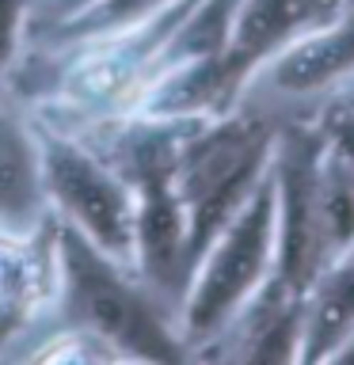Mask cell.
<instances>
[{"mask_svg":"<svg viewBox=\"0 0 354 365\" xmlns=\"http://www.w3.org/2000/svg\"><path fill=\"white\" fill-rule=\"evenodd\" d=\"M61 282L50 327H76L99 339L118 361H187L176 312L141 282V274L111 259L76 228L57 221Z\"/></svg>","mask_w":354,"mask_h":365,"instance_id":"1","label":"cell"},{"mask_svg":"<svg viewBox=\"0 0 354 365\" xmlns=\"http://www.w3.org/2000/svg\"><path fill=\"white\" fill-rule=\"evenodd\" d=\"M274 137L278 130H270L267 118L244 110L198 118L183 137L171 182H176L183 213H187L191 270L210 247V240L225 228V221L256 190L263 171L270 168Z\"/></svg>","mask_w":354,"mask_h":365,"instance_id":"2","label":"cell"},{"mask_svg":"<svg viewBox=\"0 0 354 365\" xmlns=\"http://www.w3.org/2000/svg\"><path fill=\"white\" fill-rule=\"evenodd\" d=\"M274 240H278V194H274V171L267 168L256 190L225 221L191 270L179 304V335L191 358L210 346L270 278Z\"/></svg>","mask_w":354,"mask_h":365,"instance_id":"3","label":"cell"},{"mask_svg":"<svg viewBox=\"0 0 354 365\" xmlns=\"http://www.w3.org/2000/svg\"><path fill=\"white\" fill-rule=\"evenodd\" d=\"M39 122V156H42V190L50 213L61 225L76 228L111 259L133 267V232L137 202L103 153H96L84 137L65 133L57 125Z\"/></svg>","mask_w":354,"mask_h":365,"instance_id":"4","label":"cell"},{"mask_svg":"<svg viewBox=\"0 0 354 365\" xmlns=\"http://www.w3.org/2000/svg\"><path fill=\"white\" fill-rule=\"evenodd\" d=\"M57 282L61 255L54 213L34 232L0 228V361H23L27 346L50 327Z\"/></svg>","mask_w":354,"mask_h":365,"instance_id":"5","label":"cell"},{"mask_svg":"<svg viewBox=\"0 0 354 365\" xmlns=\"http://www.w3.org/2000/svg\"><path fill=\"white\" fill-rule=\"evenodd\" d=\"M343 8L347 0H236L225 23L221 53H217V80L228 103L259 73L263 61L331 23Z\"/></svg>","mask_w":354,"mask_h":365,"instance_id":"6","label":"cell"},{"mask_svg":"<svg viewBox=\"0 0 354 365\" xmlns=\"http://www.w3.org/2000/svg\"><path fill=\"white\" fill-rule=\"evenodd\" d=\"M50 202L42 190L39 122L11 84H0V228L4 232H34Z\"/></svg>","mask_w":354,"mask_h":365,"instance_id":"7","label":"cell"},{"mask_svg":"<svg viewBox=\"0 0 354 365\" xmlns=\"http://www.w3.org/2000/svg\"><path fill=\"white\" fill-rule=\"evenodd\" d=\"M354 331V240L308 282L297 327V361H331Z\"/></svg>","mask_w":354,"mask_h":365,"instance_id":"8","label":"cell"},{"mask_svg":"<svg viewBox=\"0 0 354 365\" xmlns=\"http://www.w3.org/2000/svg\"><path fill=\"white\" fill-rule=\"evenodd\" d=\"M354 73V4H347L331 23L285 46L270 57L267 88L282 96H308Z\"/></svg>","mask_w":354,"mask_h":365,"instance_id":"9","label":"cell"},{"mask_svg":"<svg viewBox=\"0 0 354 365\" xmlns=\"http://www.w3.org/2000/svg\"><path fill=\"white\" fill-rule=\"evenodd\" d=\"M168 4H171V0H96V4H88L84 11H76L73 19L50 27L46 34H39V38L27 42V46H65V42L99 38V34L133 27V23L156 16V11L168 8ZM27 46H23V50H27Z\"/></svg>","mask_w":354,"mask_h":365,"instance_id":"10","label":"cell"},{"mask_svg":"<svg viewBox=\"0 0 354 365\" xmlns=\"http://www.w3.org/2000/svg\"><path fill=\"white\" fill-rule=\"evenodd\" d=\"M96 0H31V16H27V42H34L39 34H46L57 23L73 19L76 11H84ZM23 42V46H27Z\"/></svg>","mask_w":354,"mask_h":365,"instance_id":"11","label":"cell"},{"mask_svg":"<svg viewBox=\"0 0 354 365\" xmlns=\"http://www.w3.org/2000/svg\"><path fill=\"white\" fill-rule=\"evenodd\" d=\"M331 361H354V331H350V339L343 342L335 354H331Z\"/></svg>","mask_w":354,"mask_h":365,"instance_id":"12","label":"cell"}]
</instances>
